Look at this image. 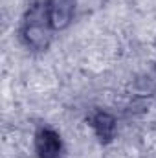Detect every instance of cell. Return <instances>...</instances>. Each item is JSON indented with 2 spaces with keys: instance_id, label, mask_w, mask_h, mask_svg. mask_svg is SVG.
<instances>
[{
  "instance_id": "1",
  "label": "cell",
  "mask_w": 156,
  "mask_h": 158,
  "mask_svg": "<svg viewBox=\"0 0 156 158\" xmlns=\"http://www.w3.org/2000/svg\"><path fill=\"white\" fill-rule=\"evenodd\" d=\"M37 149H39L42 158H55L59 149H61L57 134L51 131H42L37 138Z\"/></svg>"
}]
</instances>
